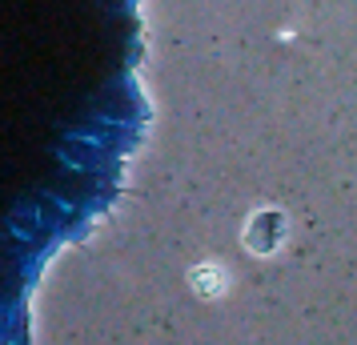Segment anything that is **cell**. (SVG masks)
Instances as JSON below:
<instances>
[{"label": "cell", "instance_id": "6da1fadb", "mask_svg": "<svg viewBox=\"0 0 357 345\" xmlns=\"http://www.w3.org/2000/svg\"><path fill=\"white\" fill-rule=\"evenodd\" d=\"M285 241V217L265 209V213H253L249 217V229H245V245L253 253H273L277 245Z\"/></svg>", "mask_w": 357, "mask_h": 345}, {"label": "cell", "instance_id": "7a4b0ae2", "mask_svg": "<svg viewBox=\"0 0 357 345\" xmlns=\"http://www.w3.org/2000/svg\"><path fill=\"white\" fill-rule=\"evenodd\" d=\"M193 285H197V289H205V297H213V293H221L225 273H221V269H213V265H205V269H197V273H193Z\"/></svg>", "mask_w": 357, "mask_h": 345}]
</instances>
